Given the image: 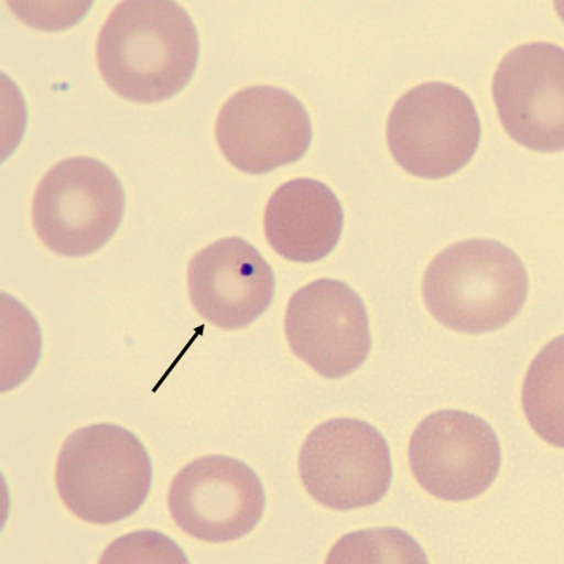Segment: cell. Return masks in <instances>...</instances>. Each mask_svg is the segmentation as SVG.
<instances>
[{
	"label": "cell",
	"instance_id": "1",
	"mask_svg": "<svg viewBox=\"0 0 564 564\" xmlns=\"http://www.w3.org/2000/svg\"><path fill=\"white\" fill-rule=\"evenodd\" d=\"M199 39L191 17L175 2L118 4L99 32V72L117 95L139 104L176 96L193 79Z\"/></svg>",
	"mask_w": 564,
	"mask_h": 564
},
{
	"label": "cell",
	"instance_id": "2",
	"mask_svg": "<svg viewBox=\"0 0 564 564\" xmlns=\"http://www.w3.org/2000/svg\"><path fill=\"white\" fill-rule=\"evenodd\" d=\"M529 293V272L520 257L488 239L452 245L431 262L423 280L427 311L448 329L466 334L511 323Z\"/></svg>",
	"mask_w": 564,
	"mask_h": 564
},
{
	"label": "cell",
	"instance_id": "3",
	"mask_svg": "<svg viewBox=\"0 0 564 564\" xmlns=\"http://www.w3.org/2000/svg\"><path fill=\"white\" fill-rule=\"evenodd\" d=\"M153 479L142 442L115 424H96L72 433L63 444L56 484L63 503L79 520L113 524L145 502Z\"/></svg>",
	"mask_w": 564,
	"mask_h": 564
},
{
	"label": "cell",
	"instance_id": "4",
	"mask_svg": "<svg viewBox=\"0 0 564 564\" xmlns=\"http://www.w3.org/2000/svg\"><path fill=\"white\" fill-rule=\"evenodd\" d=\"M124 208V189L111 169L93 158H72L57 163L40 182L33 226L53 252L84 258L113 238Z\"/></svg>",
	"mask_w": 564,
	"mask_h": 564
},
{
	"label": "cell",
	"instance_id": "5",
	"mask_svg": "<svg viewBox=\"0 0 564 564\" xmlns=\"http://www.w3.org/2000/svg\"><path fill=\"white\" fill-rule=\"evenodd\" d=\"M481 126L475 104L456 86H417L391 111L387 139L391 154L409 174L440 180L457 174L475 156Z\"/></svg>",
	"mask_w": 564,
	"mask_h": 564
},
{
	"label": "cell",
	"instance_id": "6",
	"mask_svg": "<svg viewBox=\"0 0 564 564\" xmlns=\"http://www.w3.org/2000/svg\"><path fill=\"white\" fill-rule=\"evenodd\" d=\"M299 471L307 494L334 511L379 503L393 480L384 436L355 417L316 426L300 453Z\"/></svg>",
	"mask_w": 564,
	"mask_h": 564
},
{
	"label": "cell",
	"instance_id": "7",
	"mask_svg": "<svg viewBox=\"0 0 564 564\" xmlns=\"http://www.w3.org/2000/svg\"><path fill=\"white\" fill-rule=\"evenodd\" d=\"M409 462L427 494L449 502L484 495L502 466V449L492 426L477 415L441 411L415 427Z\"/></svg>",
	"mask_w": 564,
	"mask_h": 564
},
{
	"label": "cell",
	"instance_id": "8",
	"mask_svg": "<svg viewBox=\"0 0 564 564\" xmlns=\"http://www.w3.org/2000/svg\"><path fill=\"white\" fill-rule=\"evenodd\" d=\"M267 496L262 481L247 463L207 456L187 464L172 480L169 508L182 531L194 539L225 543L254 530Z\"/></svg>",
	"mask_w": 564,
	"mask_h": 564
},
{
	"label": "cell",
	"instance_id": "9",
	"mask_svg": "<svg viewBox=\"0 0 564 564\" xmlns=\"http://www.w3.org/2000/svg\"><path fill=\"white\" fill-rule=\"evenodd\" d=\"M218 148L231 165L263 175L302 160L311 148V116L288 90L248 87L225 104L216 121Z\"/></svg>",
	"mask_w": 564,
	"mask_h": 564
},
{
	"label": "cell",
	"instance_id": "10",
	"mask_svg": "<svg viewBox=\"0 0 564 564\" xmlns=\"http://www.w3.org/2000/svg\"><path fill=\"white\" fill-rule=\"evenodd\" d=\"M285 332L296 357L326 379L350 376L371 349L367 307L339 280L321 279L297 290L288 305Z\"/></svg>",
	"mask_w": 564,
	"mask_h": 564
},
{
	"label": "cell",
	"instance_id": "11",
	"mask_svg": "<svg viewBox=\"0 0 564 564\" xmlns=\"http://www.w3.org/2000/svg\"><path fill=\"white\" fill-rule=\"evenodd\" d=\"M500 122L511 138L536 152L564 148V51L530 43L509 52L494 79Z\"/></svg>",
	"mask_w": 564,
	"mask_h": 564
},
{
	"label": "cell",
	"instance_id": "12",
	"mask_svg": "<svg viewBox=\"0 0 564 564\" xmlns=\"http://www.w3.org/2000/svg\"><path fill=\"white\" fill-rule=\"evenodd\" d=\"M275 289L269 262L241 238L208 245L188 265L191 303L205 321L224 330L257 322L274 300Z\"/></svg>",
	"mask_w": 564,
	"mask_h": 564
},
{
	"label": "cell",
	"instance_id": "13",
	"mask_svg": "<svg viewBox=\"0 0 564 564\" xmlns=\"http://www.w3.org/2000/svg\"><path fill=\"white\" fill-rule=\"evenodd\" d=\"M344 212L333 189L321 181L296 178L280 186L265 213V235L280 257L316 262L339 243Z\"/></svg>",
	"mask_w": 564,
	"mask_h": 564
},
{
	"label": "cell",
	"instance_id": "14",
	"mask_svg": "<svg viewBox=\"0 0 564 564\" xmlns=\"http://www.w3.org/2000/svg\"><path fill=\"white\" fill-rule=\"evenodd\" d=\"M563 338L551 341L533 361L523 389L527 417L544 441L562 448Z\"/></svg>",
	"mask_w": 564,
	"mask_h": 564
},
{
	"label": "cell",
	"instance_id": "15",
	"mask_svg": "<svg viewBox=\"0 0 564 564\" xmlns=\"http://www.w3.org/2000/svg\"><path fill=\"white\" fill-rule=\"evenodd\" d=\"M326 561L427 563V557L420 543L406 532L398 529H378L343 536Z\"/></svg>",
	"mask_w": 564,
	"mask_h": 564
}]
</instances>
